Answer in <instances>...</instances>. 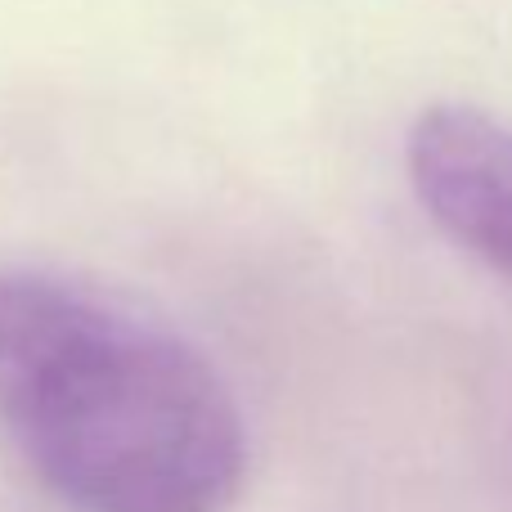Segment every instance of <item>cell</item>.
I'll list each match as a JSON object with an SVG mask.
<instances>
[{
	"label": "cell",
	"mask_w": 512,
	"mask_h": 512,
	"mask_svg": "<svg viewBox=\"0 0 512 512\" xmlns=\"http://www.w3.org/2000/svg\"><path fill=\"white\" fill-rule=\"evenodd\" d=\"M0 427L77 512H230L252 463L239 396L185 328L45 265L0 270Z\"/></svg>",
	"instance_id": "obj_1"
},
{
	"label": "cell",
	"mask_w": 512,
	"mask_h": 512,
	"mask_svg": "<svg viewBox=\"0 0 512 512\" xmlns=\"http://www.w3.org/2000/svg\"><path fill=\"white\" fill-rule=\"evenodd\" d=\"M405 171L418 207L481 265L512 279V122L477 104H427L409 122Z\"/></svg>",
	"instance_id": "obj_2"
}]
</instances>
